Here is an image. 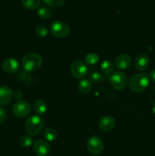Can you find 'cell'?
<instances>
[{
    "instance_id": "25",
    "label": "cell",
    "mask_w": 155,
    "mask_h": 156,
    "mask_svg": "<svg viewBox=\"0 0 155 156\" xmlns=\"http://www.w3.org/2000/svg\"><path fill=\"white\" fill-rule=\"evenodd\" d=\"M44 2L52 7H59L65 2V0H43Z\"/></svg>"
},
{
    "instance_id": "13",
    "label": "cell",
    "mask_w": 155,
    "mask_h": 156,
    "mask_svg": "<svg viewBox=\"0 0 155 156\" xmlns=\"http://www.w3.org/2000/svg\"><path fill=\"white\" fill-rule=\"evenodd\" d=\"M135 67L139 71H145L150 66V59L148 56L144 53H141L137 56L135 59Z\"/></svg>"
},
{
    "instance_id": "26",
    "label": "cell",
    "mask_w": 155,
    "mask_h": 156,
    "mask_svg": "<svg viewBox=\"0 0 155 156\" xmlns=\"http://www.w3.org/2000/svg\"><path fill=\"white\" fill-rule=\"evenodd\" d=\"M6 117H7V114L5 110L0 108V123H2L3 122L5 121Z\"/></svg>"
},
{
    "instance_id": "14",
    "label": "cell",
    "mask_w": 155,
    "mask_h": 156,
    "mask_svg": "<svg viewBox=\"0 0 155 156\" xmlns=\"http://www.w3.org/2000/svg\"><path fill=\"white\" fill-rule=\"evenodd\" d=\"M12 97L13 92L9 87L5 85L0 87V105H5L9 104Z\"/></svg>"
},
{
    "instance_id": "27",
    "label": "cell",
    "mask_w": 155,
    "mask_h": 156,
    "mask_svg": "<svg viewBox=\"0 0 155 156\" xmlns=\"http://www.w3.org/2000/svg\"><path fill=\"white\" fill-rule=\"evenodd\" d=\"M13 94L14 96H15V98L16 99V100H18V101H21V98H22L23 97V94L20 90H17V91H15V92Z\"/></svg>"
},
{
    "instance_id": "16",
    "label": "cell",
    "mask_w": 155,
    "mask_h": 156,
    "mask_svg": "<svg viewBox=\"0 0 155 156\" xmlns=\"http://www.w3.org/2000/svg\"><path fill=\"white\" fill-rule=\"evenodd\" d=\"M78 91L82 94H88L92 89V84L88 79H82L78 85Z\"/></svg>"
},
{
    "instance_id": "1",
    "label": "cell",
    "mask_w": 155,
    "mask_h": 156,
    "mask_svg": "<svg viewBox=\"0 0 155 156\" xmlns=\"http://www.w3.org/2000/svg\"><path fill=\"white\" fill-rule=\"evenodd\" d=\"M21 63L25 71L34 72L41 67L43 58L36 53H29L23 57Z\"/></svg>"
},
{
    "instance_id": "29",
    "label": "cell",
    "mask_w": 155,
    "mask_h": 156,
    "mask_svg": "<svg viewBox=\"0 0 155 156\" xmlns=\"http://www.w3.org/2000/svg\"><path fill=\"white\" fill-rule=\"evenodd\" d=\"M152 112H153V115L155 116V106L153 107V109H152Z\"/></svg>"
},
{
    "instance_id": "17",
    "label": "cell",
    "mask_w": 155,
    "mask_h": 156,
    "mask_svg": "<svg viewBox=\"0 0 155 156\" xmlns=\"http://www.w3.org/2000/svg\"><path fill=\"white\" fill-rule=\"evenodd\" d=\"M43 136L47 141L53 142L55 141V140L57 139L58 134L55 129H53V128L52 127H47L46 128L45 130H44Z\"/></svg>"
},
{
    "instance_id": "21",
    "label": "cell",
    "mask_w": 155,
    "mask_h": 156,
    "mask_svg": "<svg viewBox=\"0 0 155 156\" xmlns=\"http://www.w3.org/2000/svg\"><path fill=\"white\" fill-rule=\"evenodd\" d=\"M19 143L21 147L27 148L30 147L33 143V139L27 135H24L21 136L19 140Z\"/></svg>"
},
{
    "instance_id": "3",
    "label": "cell",
    "mask_w": 155,
    "mask_h": 156,
    "mask_svg": "<svg viewBox=\"0 0 155 156\" xmlns=\"http://www.w3.org/2000/svg\"><path fill=\"white\" fill-rule=\"evenodd\" d=\"M44 125V120L38 115H33L29 117L25 122V129L31 136H36L42 130Z\"/></svg>"
},
{
    "instance_id": "23",
    "label": "cell",
    "mask_w": 155,
    "mask_h": 156,
    "mask_svg": "<svg viewBox=\"0 0 155 156\" xmlns=\"http://www.w3.org/2000/svg\"><path fill=\"white\" fill-rule=\"evenodd\" d=\"M38 15L43 19H47L52 16V12L47 7H41L38 10Z\"/></svg>"
},
{
    "instance_id": "6",
    "label": "cell",
    "mask_w": 155,
    "mask_h": 156,
    "mask_svg": "<svg viewBox=\"0 0 155 156\" xmlns=\"http://www.w3.org/2000/svg\"><path fill=\"white\" fill-rule=\"evenodd\" d=\"M104 144L101 139L97 136H92L87 141V149L88 152L94 155H99L103 150Z\"/></svg>"
},
{
    "instance_id": "19",
    "label": "cell",
    "mask_w": 155,
    "mask_h": 156,
    "mask_svg": "<svg viewBox=\"0 0 155 156\" xmlns=\"http://www.w3.org/2000/svg\"><path fill=\"white\" fill-rule=\"evenodd\" d=\"M100 69L102 72L105 74H109L112 73L114 70V65L111 61L109 60H104L100 65Z\"/></svg>"
},
{
    "instance_id": "4",
    "label": "cell",
    "mask_w": 155,
    "mask_h": 156,
    "mask_svg": "<svg viewBox=\"0 0 155 156\" xmlns=\"http://www.w3.org/2000/svg\"><path fill=\"white\" fill-rule=\"evenodd\" d=\"M110 83L114 89L116 91H122L127 86L129 83V79L126 73L117 71L111 76Z\"/></svg>"
},
{
    "instance_id": "11",
    "label": "cell",
    "mask_w": 155,
    "mask_h": 156,
    "mask_svg": "<svg viewBox=\"0 0 155 156\" xmlns=\"http://www.w3.org/2000/svg\"><path fill=\"white\" fill-rule=\"evenodd\" d=\"M115 125V119L109 115L104 116L100 120L98 123L99 128L103 132H109L112 130Z\"/></svg>"
},
{
    "instance_id": "5",
    "label": "cell",
    "mask_w": 155,
    "mask_h": 156,
    "mask_svg": "<svg viewBox=\"0 0 155 156\" xmlns=\"http://www.w3.org/2000/svg\"><path fill=\"white\" fill-rule=\"evenodd\" d=\"M50 31L56 37L65 38L69 34L70 28L66 23L62 21H55L51 24Z\"/></svg>"
},
{
    "instance_id": "10",
    "label": "cell",
    "mask_w": 155,
    "mask_h": 156,
    "mask_svg": "<svg viewBox=\"0 0 155 156\" xmlns=\"http://www.w3.org/2000/svg\"><path fill=\"white\" fill-rule=\"evenodd\" d=\"M132 57L129 54L122 53V54L119 55L115 58V66L119 69H127L130 67L131 64H132Z\"/></svg>"
},
{
    "instance_id": "15",
    "label": "cell",
    "mask_w": 155,
    "mask_h": 156,
    "mask_svg": "<svg viewBox=\"0 0 155 156\" xmlns=\"http://www.w3.org/2000/svg\"><path fill=\"white\" fill-rule=\"evenodd\" d=\"M33 110L38 115H43L47 111V105L43 100L38 99L33 103Z\"/></svg>"
},
{
    "instance_id": "20",
    "label": "cell",
    "mask_w": 155,
    "mask_h": 156,
    "mask_svg": "<svg viewBox=\"0 0 155 156\" xmlns=\"http://www.w3.org/2000/svg\"><path fill=\"white\" fill-rule=\"evenodd\" d=\"M84 61L88 65H94V64L98 62L99 56L97 53H88V54L85 56Z\"/></svg>"
},
{
    "instance_id": "8",
    "label": "cell",
    "mask_w": 155,
    "mask_h": 156,
    "mask_svg": "<svg viewBox=\"0 0 155 156\" xmlns=\"http://www.w3.org/2000/svg\"><path fill=\"white\" fill-rule=\"evenodd\" d=\"M31 111V106L25 101H19L13 107V113L17 117L24 118L27 117Z\"/></svg>"
},
{
    "instance_id": "28",
    "label": "cell",
    "mask_w": 155,
    "mask_h": 156,
    "mask_svg": "<svg viewBox=\"0 0 155 156\" xmlns=\"http://www.w3.org/2000/svg\"><path fill=\"white\" fill-rule=\"evenodd\" d=\"M149 79H150L152 82L155 83V69L152 70L150 73V74H149Z\"/></svg>"
},
{
    "instance_id": "9",
    "label": "cell",
    "mask_w": 155,
    "mask_h": 156,
    "mask_svg": "<svg viewBox=\"0 0 155 156\" xmlns=\"http://www.w3.org/2000/svg\"><path fill=\"white\" fill-rule=\"evenodd\" d=\"M33 151L38 156H47L50 154V147L47 141L43 140H38L33 143Z\"/></svg>"
},
{
    "instance_id": "24",
    "label": "cell",
    "mask_w": 155,
    "mask_h": 156,
    "mask_svg": "<svg viewBox=\"0 0 155 156\" xmlns=\"http://www.w3.org/2000/svg\"><path fill=\"white\" fill-rule=\"evenodd\" d=\"M35 34L38 37H45L48 34V30L43 25H39L35 29Z\"/></svg>"
},
{
    "instance_id": "18",
    "label": "cell",
    "mask_w": 155,
    "mask_h": 156,
    "mask_svg": "<svg viewBox=\"0 0 155 156\" xmlns=\"http://www.w3.org/2000/svg\"><path fill=\"white\" fill-rule=\"evenodd\" d=\"M21 3L25 9L33 10L39 7L40 0H21Z\"/></svg>"
},
{
    "instance_id": "2",
    "label": "cell",
    "mask_w": 155,
    "mask_h": 156,
    "mask_svg": "<svg viewBox=\"0 0 155 156\" xmlns=\"http://www.w3.org/2000/svg\"><path fill=\"white\" fill-rule=\"evenodd\" d=\"M149 85V78L144 73H138L132 76L129 80V88L136 93L142 92Z\"/></svg>"
},
{
    "instance_id": "7",
    "label": "cell",
    "mask_w": 155,
    "mask_h": 156,
    "mask_svg": "<svg viewBox=\"0 0 155 156\" xmlns=\"http://www.w3.org/2000/svg\"><path fill=\"white\" fill-rule=\"evenodd\" d=\"M70 73L75 79H83L88 74V67L81 60H75L71 63Z\"/></svg>"
},
{
    "instance_id": "22",
    "label": "cell",
    "mask_w": 155,
    "mask_h": 156,
    "mask_svg": "<svg viewBox=\"0 0 155 156\" xmlns=\"http://www.w3.org/2000/svg\"><path fill=\"white\" fill-rule=\"evenodd\" d=\"M90 82L94 84H98L103 81V76L99 72H92L89 76Z\"/></svg>"
},
{
    "instance_id": "12",
    "label": "cell",
    "mask_w": 155,
    "mask_h": 156,
    "mask_svg": "<svg viewBox=\"0 0 155 156\" xmlns=\"http://www.w3.org/2000/svg\"><path fill=\"white\" fill-rule=\"evenodd\" d=\"M2 67L5 73H9V74H14L19 69V63H18V60H16L15 59L9 58L3 61Z\"/></svg>"
}]
</instances>
